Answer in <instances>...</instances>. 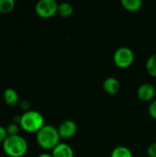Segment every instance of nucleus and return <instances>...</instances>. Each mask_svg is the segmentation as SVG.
Segmentation results:
<instances>
[{"instance_id": "nucleus-1", "label": "nucleus", "mask_w": 156, "mask_h": 157, "mask_svg": "<svg viewBox=\"0 0 156 157\" xmlns=\"http://www.w3.org/2000/svg\"><path fill=\"white\" fill-rule=\"evenodd\" d=\"M58 129L52 125H44L37 133L36 140L39 146L44 150H53L60 144Z\"/></svg>"}, {"instance_id": "nucleus-2", "label": "nucleus", "mask_w": 156, "mask_h": 157, "mask_svg": "<svg viewBox=\"0 0 156 157\" xmlns=\"http://www.w3.org/2000/svg\"><path fill=\"white\" fill-rule=\"evenodd\" d=\"M2 144L5 154L9 157H23L28 152V143L21 135L7 136Z\"/></svg>"}, {"instance_id": "nucleus-3", "label": "nucleus", "mask_w": 156, "mask_h": 157, "mask_svg": "<svg viewBox=\"0 0 156 157\" xmlns=\"http://www.w3.org/2000/svg\"><path fill=\"white\" fill-rule=\"evenodd\" d=\"M44 125L43 115L37 110L29 109L21 115L19 126L26 132L37 133Z\"/></svg>"}, {"instance_id": "nucleus-4", "label": "nucleus", "mask_w": 156, "mask_h": 157, "mask_svg": "<svg viewBox=\"0 0 156 157\" xmlns=\"http://www.w3.org/2000/svg\"><path fill=\"white\" fill-rule=\"evenodd\" d=\"M134 52L128 47L119 48L113 55V61L117 67L120 69H126L131 66L134 62Z\"/></svg>"}, {"instance_id": "nucleus-5", "label": "nucleus", "mask_w": 156, "mask_h": 157, "mask_svg": "<svg viewBox=\"0 0 156 157\" xmlns=\"http://www.w3.org/2000/svg\"><path fill=\"white\" fill-rule=\"evenodd\" d=\"M58 6L55 0H40L36 4L35 12L41 18H50L58 12Z\"/></svg>"}, {"instance_id": "nucleus-6", "label": "nucleus", "mask_w": 156, "mask_h": 157, "mask_svg": "<svg viewBox=\"0 0 156 157\" xmlns=\"http://www.w3.org/2000/svg\"><path fill=\"white\" fill-rule=\"evenodd\" d=\"M57 129L61 139H71L76 134L77 125L74 121L66 120L63 121Z\"/></svg>"}, {"instance_id": "nucleus-7", "label": "nucleus", "mask_w": 156, "mask_h": 157, "mask_svg": "<svg viewBox=\"0 0 156 157\" xmlns=\"http://www.w3.org/2000/svg\"><path fill=\"white\" fill-rule=\"evenodd\" d=\"M155 96V88L152 84L144 83L138 87L137 97L140 100L144 102H149L154 99Z\"/></svg>"}, {"instance_id": "nucleus-8", "label": "nucleus", "mask_w": 156, "mask_h": 157, "mask_svg": "<svg viewBox=\"0 0 156 157\" xmlns=\"http://www.w3.org/2000/svg\"><path fill=\"white\" fill-rule=\"evenodd\" d=\"M52 157H74V150L72 147L65 144V143H60L53 150H52Z\"/></svg>"}, {"instance_id": "nucleus-9", "label": "nucleus", "mask_w": 156, "mask_h": 157, "mask_svg": "<svg viewBox=\"0 0 156 157\" xmlns=\"http://www.w3.org/2000/svg\"><path fill=\"white\" fill-rule=\"evenodd\" d=\"M103 89L108 95H116L120 89V83L115 77H108L103 83Z\"/></svg>"}, {"instance_id": "nucleus-10", "label": "nucleus", "mask_w": 156, "mask_h": 157, "mask_svg": "<svg viewBox=\"0 0 156 157\" xmlns=\"http://www.w3.org/2000/svg\"><path fill=\"white\" fill-rule=\"evenodd\" d=\"M4 100L6 105L10 107H15L19 103V97L17 92L11 87H8L4 92Z\"/></svg>"}, {"instance_id": "nucleus-11", "label": "nucleus", "mask_w": 156, "mask_h": 157, "mask_svg": "<svg viewBox=\"0 0 156 157\" xmlns=\"http://www.w3.org/2000/svg\"><path fill=\"white\" fill-rule=\"evenodd\" d=\"M121 5L124 9L129 12H137L142 8L143 1L142 0H122Z\"/></svg>"}, {"instance_id": "nucleus-12", "label": "nucleus", "mask_w": 156, "mask_h": 157, "mask_svg": "<svg viewBox=\"0 0 156 157\" xmlns=\"http://www.w3.org/2000/svg\"><path fill=\"white\" fill-rule=\"evenodd\" d=\"M62 17H70L74 13V7L71 4L67 2H63L59 4L58 6V12H57Z\"/></svg>"}, {"instance_id": "nucleus-13", "label": "nucleus", "mask_w": 156, "mask_h": 157, "mask_svg": "<svg viewBox=\"0 0 156 157\" xmlns=\"http://www.w3.org/2000/svg\"><path fill=\"white\" fill-rule=\"evenodd\" d=\"M110 157H133L131 151L126 146H117L112 152Z\"/></svg>"}, {"instance_id": "nucleus-14", "label": "nucleus", "mask_w": 156, "mask_h": 157, "mask_svg": "<svg viewBox=\"0 0 156 157\" xmlns=\"http://www.w3.org/2000/svg\"><path fill=\"white\" fill-rule=\"evenodd\" d=\"M146 70L151 76L156 77V53L150 56L149 59L147 60Z\"/></svg>"}, {"instance_id": "nucleus-15", "label": "nucleus", "mask_w": 156, "mask_h": 157, "mask_svg": "<svg viewBox=\"0 0 156 157\" xmlns=\"http://www.w3.org/2000/svg\"><path fill=\"white\" fill-rule=\"evenodd\" d=\"M15 8L14 0H0V13L8 14Z\"/></svg>"}, {"instance_id": "nucleus-16", "label": "nucleus", "mask_w": 156, "mask_h": 157, "mask_svg": "<svg viewBox=\"0 0 156 157\" xmlns=\"http://www.w3.org/2000/svg\"><path fill=\"white\" fill-rule=\"evenodd\" d=\"M19 125L15 122H10L6 127V132L8 136H14V135H19Z\"/></svg>"}, {"instance_id": "nucleus-17", "label": "nucleus", "mask_w": 156, "mask_h": 157, "mask_svg": "<svg viewBox=\"0 0 156 157\" xmlns=\"http://www.w3.org/2000/svg\"><path fill=\"white\" fill-rule=\"evenodd\" d=\"M148 112H149V115L156 121V99L154 100L150 105H149V108H148Z\"/></svg>"}, {"instance_id": "nucleus-18", "label": "nucleus", "mask_w": 156, "mask_h": 157, "mask_svg": "<svg viewBox=\"0 0 156 157\" xmlns=\"http://www.w3.org/2000/svg\"><path fill=\"white\" fill-rule=\"evenodd\" d=\"M147 155L149 157H156V142L151 144L147 148Z\"/></svg>"}, {"instance_id": "nucleus-19", "label": "nucleus", "mask_w": 156, "mask_h": 157, "mask_svg": "<svg viewBox=\"0 0 156 157\" xmlns=\"http://www.w3.org/2000/svg\"><path fill=\"white\" fill-rule=\"evenodd\" d=\"M7 132L5 127H3L2 125H0V144H3L5 142V140L7 137Z\"/></svg>"}, {"instance_id": "nucleus-20", "label": "nucleus", "mask_w": 156, "mask_h": 157, "mask_svg": "<svg viewBox=\"0 0 156 157\" xmlns=\"http://www.w3.org/2000/svg\"><path fill=\"white\" fill-rule=\"evenodd\" d=\"M18 104H19L20 109H23L25 112L28 111V110H29V109H30V104H29V102L27 101V100H21V101H19Z\"/></svg>"}, {"instance_id": "nucleus-21", "label": "nucleus", "mask_w": 156, "mask_h": 157, "mask_svg": "<svg viewBox=\"0 0 156 157\" xmlns=\"http://www.w3.org/2000/svg\"><path fill=\"white\" fill-rule=\"evenodd\" d=\"M38 157H52V155H49V154L44 153V154H40V155Z\"/></svg>"}]
</instances>
